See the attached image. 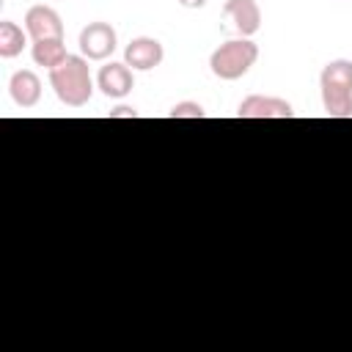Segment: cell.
<instances>
[{
	"label": "cell",
	"instance_id": "cell-9",
	"mask_svg": "<svg viewBox=\"0 0 352 352\" xmlns=\"http://www.w3.org/2000/svg\"><path fill=\"white\" fill-rule=\"evenodd\" d=\"M96 85H99V91L104 96L121 99V96H126L135 88V77H132V69L126 63H107V66L99 69Z\"/></svg>",
	"mask_w": 352,
	"mask_h": 352
},
{
	"label": "cell",
	"instance_id": "cell-10",
	"mask_svg": "<svg viewBox=\"0 0 352 352\" xmlns=\"http://www.w3.org/2000/svg\"><path fill=\"white\" fill-rule=\"evenodd\" d=\"M8 94L19 107H33L41 99V80L30 69H19L8 80Z\"/></svg>",
	"mask_w": 352,
	"mask_h": 352
},
{
	"label": "cell",
	"instance_id": "cell-15",
	"mask_svg": "<svg viewBox=\"0 0 352 352\" xmlns=\"http://www.w3.org/2000/svg\"><path fill=\"white\" fill-rule=\"evenodd\" d=\"M184 8H201V6H206V0H179Z\"/></svg>",
	"mask_w": 352,
	"mask_h": 352
},
{
	"label": "cell",
	"instance_id": "cell-4",
	"mask_svg": "<svg viewBox=\"0 0 352 352\" xmlns=\"http://www.w3.org/2000/svg\"><path fill=\"white\" fill-rule=\"evenodd\" d=\"M80 52L82 58L88 60H104L116 52L118 47V36L113 30V25L107 22H88L82 30H80Z\"/></svg>",
	"mask_w": 352,
	"mask_h": 352
},
{
	"label": "cell",
	"instance_id": "cell-2",
	"mask_svg": "<svg viewBox=\"0 0 352 352\" xmlns=\"http://www.w3.org/2000/svg\"><path fill=\"white\" fill-rule=\"evenodd\" d=\"M322 104L330 118H349L352 116V60L338 58L330 60L319 74Z\"/></svg>",
	"mask_w": 352,
	"mask_h": 352
},
{
	"label": "cell",
	"instance_id": "cell-12",
	"mask_svg": "<svg viewBox=\"0 0 352 352\" xmlns=\"http://www.w3.org/2000/svg\"><path fill=\"white\" fill-rule=\"evenodd\" d=\"M28 30H22L16 22L3 19L0 22V58H16L28 44Z\"/></svg>",
	"mask_w": 352,
	"mask_h": 352
},
{
	"label": "cell",
	"instance_id": "cell-5",
	"mask_svg": "<svg viewBox=\"0 0 352 352\" xmlns=\"http://www.w3.org/2000/svg\"><path fill=\"white\" fill-rule=\"evenodd\" d=\"M25 30L33 41L44 38H63V22L60 14L50 6H30L25 14Z\"/></svg>",
	"mask_w": 352,
	"mask_h": 352
},
{
	"label": "cell",
	"instance_id": "cell-1",
	"mask_svg": "<svg viewBox=\"0 0 352 352\" xmlns=\"http://www.w3.org/2000/svg\"><path fill=\"white\" fill-rule=\"evenodd\" d=\"M50 85H52L55 96L63 104H69V107L88 104V99L94 94V80H91V72H88V58L69 55L60 66L50 69Z\"/></svg>",
	"mask_w": 352,
	"mask_h": 352
},
{
	"label": "cell",
	"instance_id": "cell-7",
	"mask_svg": "<svg viewBox=\"0 0 352 352\" xmlns=\"http://www.w3.org/2000/svg\"><path fill=\"white\" fill-rule=\"evenodd\" d=\"M165 58V50L157 38L151 36H138L126 44L124 50V63L129 69H138V72H148V69H157Z\"/></svg>",
	"mask_w": 352,
	"mask_h": 352
},
{
	"label": "cell",
	"instance_id": "cell-11",
	"mask_svg": "<svg viewBox=\"0 0 352 352\" xmlns=\"http://www.w3.org/2000/svg\"><path fill=\"white\" fill-rule=\"evenodd\" d=\"M36 66H44V69H55L60 66L69 55H66V47H63V38H44V41H33V50H30Z\"/></svg>",
	"mask_w": 352,
	"mask_h": 352
},
{
	"label": "cell",
	"instance_id": "cell-13",
	"mask_svg": "<svg viewBox=\"0 0 352 352\" xmlns=\"http://www.w3.org/2000/svg\"><path fill=\"white\" fill-rule=\"evenodd\" d=\"M204 107L198 102H179L168 110V118H204Z\"/></svg>",
	"mask_w": 352,
	"mask_h": 352
},
{
	"label": "cell",
	"instance_id": "cell-6",
	"mask_svg": "<svg viewBox=\"0 0 352 352\" xmlns=\"http://www.w3.org/2000/svg\"><path fill=\"white\" fill-rule=\"evenodd\" d=\"M239 118H292L294 110L286 99L280 96H261V94H250L239 102L236 107Z\"/></svg>",
	"mask_w": 352,
	"mask_h": 352
},
{
	"label": "cell",
	"instance_id": "cell-3",
	"mask_svg": "<svg viewBox=\"0 0 352 352\" xmlns=\"http://www.w3.org/2000/svg\"><path fill=\"white\" fill-rule=\"evenodd\" d=\"M258 58V47L250 38H231L226 44H220L212 58H209V69L214 77L220 80H239L250 72V66Z\"/></svg>",
	"mask_w": 352,
	"mask_h": 352
},
{
	"label": "cell",
	"instance_id": "cell-14",
	"mask_svg": "<svg viewBox=\"0 0 352 352\" xmlns=\"http://www.w3.org/2000/svg\"><path fill=\"white\" fill-rule=\"evenodd\" d=\"M135 116H138V110H135V107H126V104L110 110V118H135Z\"/></svg>",
	"mask_w": 352,
	"mask_h": 352
},
{
	"label": "cell",
	"instance_id": "cell-8",
	"mask_svg": "<svg viewBox=\"0 0 352 352\" xmlns=\"http://www.w3.org/2000/svg\"><path fill=\"white\" fill-rule=\"evenodd\" d=\"M223 16L234 25V30L242 38H250L261 28V8L256 0H226Z\"/></svg>",
	"mask_w": 352,
	"mask_h": 352
}]
</instances>
